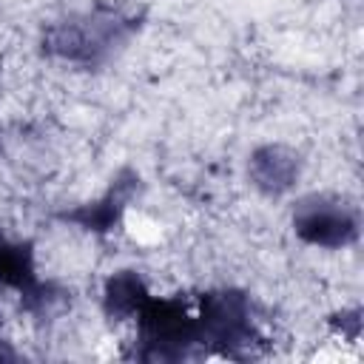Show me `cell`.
Returning a JSON list of instances; mask_svg holds the SVG:
<instances>
[{"label":"cell","instance_id":"1","mask_svg":"<svg viewBox=\"0 0 364 364\" xmlns=\"http://www.w3.org/2000/svg\"><path fill=\"white\" fill-rule=\"evenodd\" d=\"M139 34V17L119 6L97 3L85 9H74L43 28L40 48L48 60L94 71L111 65L134 37Z\"/></svg>","mask_w":364,"mask_h":364},{"label":"cell","instance_id":"2","mask_svg":"<svg viewBox=\"0 0 364 364\" xmlns=\"http://www.w3.org/2000/svg\"><path fill=\"white\" fill-rule=\"evenodd\" d=\"M196 330L202 353H219L228 358H247L264 341L256 304L239 287H213L196 296Z\"/></svg>","mask_w":364,"mask_h":364},{"label":"cell","instance_id":"3","mask_svg":"<svg viewBox=\"0 0 364 364\" xmlns=\"http://www.w3.org/2000/svg\"><path fill=\"white\" fill-rule=\"evenodd\" d=\"M134 355L142 361H179L202 353L196 310L182 296L151 293L134 321Z\"/></svg>","mask_w":364,"mask_h":364},{"label":"cell","instance_id":"4","mask_svg":"<svg viewBox=\"0 0 364 364\" xmlns=\"http://www.w3.org/2000/svg\"><path fill=\"white\" fill-rule=\"evenodd\" d=\"M293 236L316 250H347L361 236V208L338 191H307L290 205Z\"/></svg>","mask_w":364,"mask_h":364},{"label":"cell","instance_id":"5","mask_svg":"<svg viewBox=\"0 0 364 364\" xmlns=\"http://www.w3.org/2000/svg\"><path fill=\"white\" fill-rule=\"evenodd\" d=\"M0 287L14 293L31 313L48 310L57 301L54 284L40 276L34 245L6 233H0Z\"/></svg>","mask_w":364,"mask_h":364},{"label":"cell","instance_id":"6","mask_svg":"<svg viewBox=\"0 0 364 364\" xmlns=\"http://www.w3.org/2000/svg\"><path fill=\"white\" fill-rule=\"evenodd\" d=\"M245 173L250 188L264 199L293 196L304 176V156L287 142H262L247 154Z\"/></svg>","mask_w":364,"mask_h":364},{"label":"cell","instance_id":"7","mask_svg":"<svg viewBox=\"0 0 364 364\" xmlns=\"http://www.w3.org/2000/svg\"><path fill=\"white\" fill-rule=\"evenodd\" d=\"M136 188H139V176L134 171H122V173H117V179H111V185L100 196L77 205L74 210H65L63 219L94 233V236H105L119 228Z\"/></svg>","mask_w":364,"mask_h":364},{"label":"cell","instance_id":"8","mask_svg":"<svg viewBox=\"0 0 364 364\" xmlns=\"http://www.w3.org/2000/svg\"><path fill=\"white\" fill-rule=\"evenodd\" d=\"M151 293L154 290H151V284L145 282V276L139 270L119 267L102 282V293H100L102 316L111 324H131Z\"/></svg>","mask_w":364,"mask_h":364},{"label":"cell","instance_id":"9","mask_svg":"<svg viewBox=\"0 0 364 364\" xmlns=\"http://www.w3.org/2000/svg\"><path fill=\"white\" fill-rule=\"evenodd\" d=\"M17 358H20V353L11 347V341H6L0 336V361H17Z\"/></svg>","mask_w":364,"mask_h":364},{"label":"cell","instance_id":"10","mask_svg":"<svg viewBox=\"0 0 364 364\" xmlns=\"http://www.w3.org/2000/svg\"><path fill=\"white\" fill-rule=\"evenodd\" d=\"M0 74H3V60H0Z\"/></svg>","mask_w":364,"mask_h":364}]
</instances>
